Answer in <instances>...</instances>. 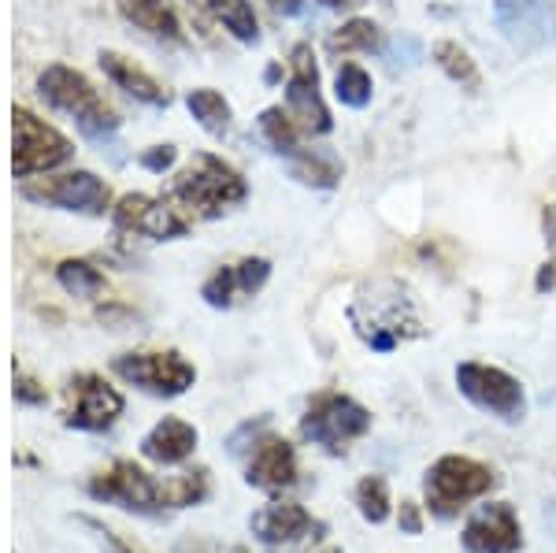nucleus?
<instances>
[{
	"instance_id": "obj_4",
	"label": "nucleus",
	"mask_w": 556,
	"mask_h": 553,
	"mask_svg": "<svg viewBox=\"0 0 556 553\" xmlns=\"http://www.w3.org/2000/svg\"><path fill=\"white\" fill-rule=\"evenodd\" d=\"M371 431V413L361 401L345 398V394H319L312 398V405L301 416V435L308 442L323 445L327 453H342L349 450V442L364 439Z\"/></svg>"
},
{
	"instance_id": "obj_8",
	"label": "nucleus",
	"mask_w": 556,
	"mask_h": 553,
	"mask_svg": "<svg viewBox=\"0 0 556 553\" xmlns=\"http://www.w3.org/2000/svg\"><path fill=\"white\" fill-rule=\"evenodd\" d=\"M12 130H15L12 167L20 178L49 172V167H60L64 160H71V141L56 127L41 123L34 112L15 109L12 112Z\"/></svg>"
},
{
	"instance_id": "obj_22",
	"label": "nucleus",
	"mask_w": 556,
	"mask_h": 553,
	"mask_svg": "<svg viewBox=\"0 0 556 553\" xmlns=\"http://www.w3.org/2000/svg\"><path fill=\"white\" fill-rule=\"evenodd\" d=\"M356 510L367 524H386L393 513V498H390V483L382 476H364L356 483Z\"/></svg>"
},
{
	"instance_id": "obj_11",
	"label": "nucleus",
	"mask_w": 556,
	"mask_h": 553,
	"mask_svg": "<svg viewBox=\"0 0 556 553\" xmlns=\"http://www.w3.org/2000/svg\"><path fill=\"white\" fill-rule=\"evenodd\" d=\"M123 413V394L115 387H108L101 376L86 372L67 382V424L78 431H104L119 420Z\"/></svg>"
},
{
	"instance_id": "obj_23",
	"label": "nucleus",
	"mask_w": 556,
	"mask_h": 553,
	"mask_svg": "<svg viewBox=\"0 0 556 553\" xmlns=\"http://www.w3.org/2000/svg\"><path fill=\"white\" fill-rule=\"evenodd\" d=\"M260 134L267 138V146L282 156H298L301 153V141H298V123H293L290 112L282 109H267L260 115Z\"/></svg>"
},
{
	"instance_id": "obj_26",
	"label": "nucleus",
	"mask_w": 556,
	"mask_h": 553,
	"mask_svg": "<svg viewBox=\"0 0 556 553\" xmlns=\"http://www.w3.org/2000/svg\"><path fill=\"white\" fill-rule=\"evenodd\" d=\"M330 52H375L382 45L379 26L371 20H349L330 34Z\"/></svg>"
},
{
	"instance_id": "obj_19",
	"label": "nucleus",
	"mask_w": 556,
	"mask_h": 553,
	"mask_svg": "<svg viewBox=\"0 0 556 553\" xmlns=\"http://www.w3.org/2000/svg\"><path fill=\"white\" fill-rule=\"evenodd\" d=\"M119 8L138 30L152 34V38L182 41V26H178L175 12L164 4V0H119Z\"/></svg>"
},
{
	"instance_id": "obj_13",
	"label": "nucleus",
	"mask_w": 556,
	"mask_h": 553,
	"mask_svg": "<svg viewBox=\"0 0 556 553\" xmlns=\"http://www.w3.org/2000/svg\"><path fill=\"white\" fill-rule=\"evenodd\" d=\"M249 528L264 546L271 550H290L301 542L316 539V531H323V524L298 502H267L264 510L253 513Z\"/></svg>"
},
{
	"instance_id": "obj_31",
	"label": "nucleus",
	"mask_w": 556,
	"mask_h": 553,
	"mask_svg": "<svg viewBox=\"0 0 556 553\" xmlns=\"http://www.w3.org/2000/svg\"><path fill=\"white\" fill-rule=\"evenodd\" d=\"M141 164L152 167V172H167V167L175 164V149H172V146H160V149H152V153L141 156Z\"/></svg>"
},
{
	"instance_id": "obj_5",
	"label": "nucleus",
	"mask_w": 556,
	"mask_h": 553,
	"mask_svg": "<svg viewBox=\"0 0 556 553\" xmlns=\"http://www.w3.org/2000/svg\"><path fill=\"white\" fill-rule=\"evenodd\" d=\"M456 387L460 394L479 405L482 413H493L505 424H519L527 413V398L516 376H508L505 368H493V364L468 361L456 368Z\"/></svg>"
},
{
	"instance_id": "obj_27",
	"label": "nucleus",
	"mask_w": 556,
	"mask_h": 553,
	"mask_svg": "<svg viewBox=\"0 0 556 553\" xmlns=\"http://www.w3.org/2000/svg\"><path fill=\"white\" fill-rule=\"evenodd\" d=\"M371 93H375V83L371 75L361 67V64H342L338 67V78H334V97L349 109H364L371 104Z\"/></svg>"
},
{
	"instance_id": "obj_25",
	"label": "nucleus",
	"mask_w": 556,
	"mask_h": 553,
	"mask_svg": "<svg viewBox=\"0 0 556 553\" xmlns=\"http://www.w3.org/2000/svg\"><path fill=\"white\" fill-rule=\"evenodd\" d=\"M290 172L298 183L316 186V190H330L338 183V164L323 153H312V149H301L298 156H290Z\"/></svg>"
},
{
	"instance_id": "obj_2",
	"label": "nucleus",
	"mask_w": 556,
	"mask_h": 553,
	"mask_svg": "<svg viewBox=\"0 0 556 553\" xmlns=\"http://www.w3.org/2000/svg\"><path fill=\"white\" fill-rule=\"evenodd\" d=\"M172 193L186 209L201 212V216H219L223 209H230V204L245 198V178L230 164H223L219 156L197 153L190 160V167L175 178Z\"/></svg>"
},
{
	"instance_id": "obj_24",
	"label": "nucleus",
	"mask_w": 556,
	"mask_h": 553,
	"mask_svg": "<svg viewBox=\"0 0 556 553\" xmlns=\"http://www.w3.org/2000/svg\"><path fill=\"white\" fill-rule=\"evenodd\" d=\"M186 104H190L193 120L201 123L208 134H227L230 127V104L223 101V93H215V89H193L190 97H186Z\"/></svg>"
},
{
	"instance_id": "obj_3",
	"label": "nucleus",
	"mask_w": 556,
	"mask_h": 553,
	"mask_svg": "<svg viewBox=\"0 0 556 553\" xmlns=\"http://www.w3.org/2000/svg\"><path fill=\"white\" fill-rule=\"evenodd\" d=\"M41 97L52 104V109L67 112L78 120V127H83L89 138H101V134H112L119 127V120H115V112L108 109L101 101V93H97L93 86H89L86 75H78L75 67H64V64H52L49 71L41 75Z\"/></svg>"
},
{
	"instance_id": "obj_9",
	"label": "nucleus",
	"mask_w": 556,
	"mask_h": 553,
	"mask_svg": "<svg viewBox=\"0 0 556 553\" xmlns=\"http://www.w3.org/2000/svg\"><path fill=\"white\" fill-rule=\"evenodd\" d=\"M493 23L519 52H542L556 41V8L549 0H493Z\"/></svg>"
},
{
	"instance_id": "obj_36",
	"label": "nucleus",
	"mask_w": 556,
	"mask_h": 553,
	"mask_svg": "<svg viewBox=\"0 0 556 553\" xmlns=\"http://www.w3.org/2000/svg\"><path fill=\"white\" fill-rule=\"evenodd\" d=\"M327 8H356V4H364V0H323Z\"/></svg>"
},
{
	"instance_id": "obj_30",
	"label": "nucleus",
	"mask_w": 556,
	"mask_h": 553,
	"mask_svg": "<svg viewBox=\"0 0 556 553\" xmlns=\"http://www.w3.org/2000/svg\"><path fill=\"white\" fill-rule=\"evenodd\" d=\"M397 524H401V531H405V535H419V531H424V513H419V505L416 502H401Z\"/></svg>"
},
{
	"instance_id": "obj_18",
	"label": "nucleus",
	"mask_w": 556,
	"mask_h": 553,
	"mask_svg": "<svg viewBox=\"0 0 556 553\" xmlns=\"http://www.w3.org/2000/svg\"><path fill=\"white\" fill-rule=\"evenodd\" d=\"M101 67L104 75L112 78L119 89H127L130 97H138V101L146 104H167V89L156 83L152 75H146L134 60L119 56V52H101Z\"/></svg>"
},
{
	"instance_id": "obj_1",
	"label": "nucleus",
	"mask_w": 556,
	"mask_h": 553,
	"mask_svg": "<svg viewBox=\"0 0 556 553\" xmlns=\"http://www.w3.org/2000/svg\"><path fill=\"white\" fill-rule=\"evenodd\" d=\"M493 487H497V472L475 457H464V453H445L424 476L427 510L438 520H453L475 498H486Z\"/></svg>"
},
{
	"instance_id": "obj_33",
	"label": "nucleus",
	"mask_w": 556,
	"mask_h": 553,
	"mask_svg": "<svg viewBox=\"0 0 556 553\" xmlns=\"http://www.w3.org/2000/svg\"><path fill=\"white\" fill-rule=\"evenodd\" d=\"M38 382L30 379H20V387H15V394H20L23 401H45V390H34Z\"/></svg>"
},
{
	"instance_id": "obj_15",
	"label": "nucleus",
	"mask_w": 556,
	"mask_h": 553,
	"mask_svg": "<svg viewBox=\"0 0 556 553\" xmlns=\"http://www.w3.org/2000/svg\"><path fill=\"white\" fill-rule=\"evenodd\" d=\"M115 223L123 230H134V235L156 238V242L186 235V227H190V223L178 216V209L164 201H152L146 193H127V198L115 204Z\"/></svg>"
},
{
	"instance_id": "obj_28",
	"label": "nucleus",
	"mask_w": 556,
	"mask_h": 553,
	"mask_svg": "<svg viewBox=\"0 0 556 553\" xmlns=\"http://www.w3.org/2000/svg\"><path fill=\"white\" fill-rule=\"evenodd\" d=\"M56 279H60V287L67 293H75V298H97V293L104 290V275L86 261H64Z\"/></svg>"
},
{
	"instance_id": "obj_10",
	"label": "nucleus",
	"mask_w": 556,
	"mask_h": 553,
	"mask_svg": "<svg viewBox=\"0 0 556 553\" xmlns=\"http://www.w3.org/2000/svg\"><path fill=\"white\" fill-rule=\"evenodd\" d=\"M286 112L293 115L301 130L308 134H327L334 123H330V109L323 104L319 93V67L316 56H312L308 45H298L290 52V83H286Z\"/></svg>"
},
{
	"instance_id": "obj_21",
	"label": "nucleus",
	"mask_w": 556,
	"mask_h": 553,
	"mask_svg": "<svg viewBox=\"0 0 556 553\" xmlns=\"http://www.w3.org/2000/svg\"><path fill=\"white\" fill-rule=\"evenodd\" d=\"M434 64L453 78L456 86H468V89H479V67H475L471 52L456 41H438L434 45Z\"/></svg>"
},
{
	"instance_id": "obj_14",
	"label": "nucleus",
	"mask_w": 556,
	"mask_h": 553,
	"mask_svg": "<svg viewBox=\"0 0 556 553\" xmlns=\"http://www.w3.org/2000/svg\"><path fill=\"white\" fill-rule=\"evenodd\" d=\"M23 193L30 201L60 204V209H71V212H89V216L104 212L108 201H112L108 186L97 175H89V172H75V175H64V178H49V183H30V186H23Z\"/></svg>"
},
{
	"instance_id": "obj_16",
	"label": "nucleus",
	"mask_w": 556,
	"mask_h": 553,
	"mask_svg": "<svg viewBox=\"0 0 556 553\" xmlns=\"http://www.w3.org/2000/svg\"><path fill=\"white\" fill-rule=\"evenodd\" d=\"M245 483L256 490H286L298 483V453L286 439H260L253 445V457L245 465Z\"/></svg>"
},
{
	"instance_id": "obj_17",
	"label": "nucleus",
	"mask_w": 556,
	"mask_h": 553,
	"mask_svg": "<svg viewBox=\"0 0 556 553\" xmlns=\"http://www.w3.org/2000/svg\"><path fill=\"white\" fill-rule=\"evenodd\" d=\"M197 450V427L178 420V416H164L152 431L141 439V453L156 465H182Z\"/></svg>"
},
{
	"instance_id": "obj_7",
	"label": "nucleus",
	"mask_w": 556,
	"mask_h": 553,
	"mask_svg": "<svg viewBox=\"0 0 556 553\" xmlns=\"http://www.w3.org/2000/svg\"><path fill=\"white\" fill-rule=\"evenodd\" d=\"M115 372L156 398H178L193 387L197 372L182 353H123L115 356Z\"/></svg>"
},
{
	"instance_id": "obj_35",
	"label": "nucleus",
	"mask_w": 556,
	"mask_h": 553,
	"mask_svg": "<svg viewBox=\"0 0 556 553\" xmlns=\"http://www.w3.org/2000/svg\"><path fill=\"white\" fill-rule=\"evenodd\" d=\"M104 535H108V542H112V553H138V550L130 546V542H119V539H115L112 531H104Z\"/></svg>"
},
{
	"instance_id": "obj_6",
	"label": "nucleus",
	"mask_w": 556,
	"mask_h": 553,
	"mask_svg": "<svg viewBox=\"0 0 556 553\" xmlns=\"http://www.w3.org/2000/svg\"><path fill=\"white\" fill-rule=\"evenodd\" d=\"M89 494L101 498V502L123 505V510L152 513L167 505V479H152L134 461H115V465H108L89 479Z\"/></svg>"
},
{
	"instance_id": "obj_34",
	"label": "nucleus",
	"mask_w": 556,
	"mask_h": 553,
	"mask_svg": "<svg viewBox=\"0 0 556 553\" xmlns=\"http://www.w3.org/2000/svg\"><path fill=\"white\" fill-rule=\"evenodd\" d=\"M553 282H556V264L549 261V264H545V272L538 275V290H549Z\"/></svg>"
},
{
	"instance_id": "obj_29",
	"label": "nucleus",
	"mask_w": 556,
	"mask_h": 553,
	"mask_svg": "<svg viewBox=\"0 0 556 553\" xmlns=\"http://www.w3.org/2000/svg\"><path fill=\"white\" fill-rule=\"evenodd\" d=\"M201 293H204V301L215 305V309H227V305H235L238 298H245V293H241V282H238L235 267H219V272H215L212 279L204 282Z\"/></svg>"
},
{
	"instance_id": "obj_20",
	"label": "nucleus",
	"mask_w": 556,
	"mask_h": 553,
	"mask_svg": "<svg viewBox=\"0 0 556 553\" xmlns=\"http://www.w3.org/2000/svg\"><path fill=\"white\" fill-rule=\"evenodd\" d=\"M190 4L204 8L215 23H223L238 41H256L260 38V26L253 15V4L249 0H190Z\"/></svg>"
},
{
	"instance_id": "obj_12",
	"label": "nucleus",
	"mask_w": 556,
	"mask_h": 553,
	"mask_svg": "<svg viewBox=\"0 0 556 553\" xmlns=\"http://www.w3.org/2000/svg\"><path fill=\"white\" fill-rule=\"evenodd\" d=\"M460 546L468 553H519L523 550V528L508 502H490L460 531Z\"/></svg>"
},
{
	"instance_id": "obj_32",
	"label": "nucleus",
	"mask_w": 556,
	"mask_h": 553,
	"mask_svg": "<svg viewBox=\"0 0 556 553\" xmlns=\"http://www.w3.org/2000/svg\"><path fill=\"white\" fill-rule=\"evenodd\" d=\"M271 4V12L278 15H301L304 12V0H267Z\"/></svg>"
},
{
	"instance_id": "obj_37",
	"label": "nucleus",
	"mask_w": 556,
	"mask_h": 553,
	"mask_svg": "<svg viewBox=\"0 0 556 553\" xmlns=\"http://www.w3.org/2000/svg\"><path fill=\"white\" fill-rule=\"evenodd\" d=\"M193 553H204V550H193Z\"/></svg>"
}]
</instances>
